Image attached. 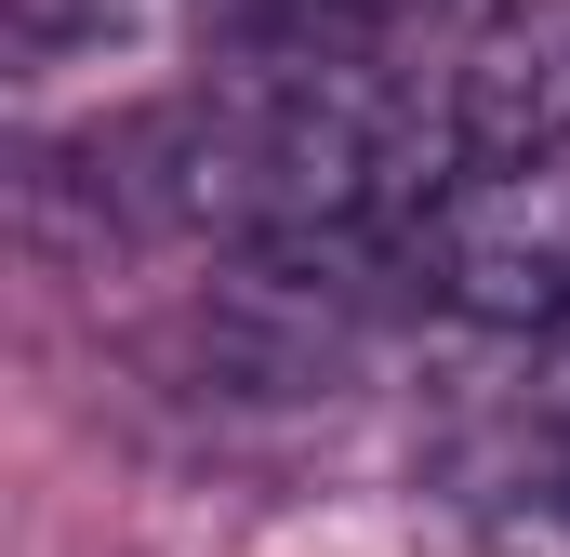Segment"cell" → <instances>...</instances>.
I'll return each instance as SVG.
<instances>
[{"instance_id":"cell-1","label":"cell","mask_w":570,"mask_h":557,"mask_svg":"<svg viewBox=\"0 0 570 557\" xmlns=\"http://www.w3.org/2000/svg\"><path fill=\"white\" fill-rule=\"evenodd\" d=\"M173 345L213 385H239V399H318V385H345V359L372 345V240L239 253V266L186 305Z\"/></svg>"},{"instance_id":"cell-2","label":"cell","mask_w":570,"mask_h":557,"mask_svg":"<svg viewBox=\"0 0 570 557\" xmlns=\"http://www.w3.org/2000/svg\"><path fill=\"white\" fill-rule=\"evenodd\" d=\"M425 292L464 305V319H491V332H558V319H570V159L491 173V186L438 199Z\"/></svg>"},{"instance_id":"cell-3","label":"cell","mask_w":570,"mask_h":557,"mask_svg":"<svg viewBox=\"0 0 570 557\" xmlns=\"http://www.w3.org/2000/svg\"><path fill=\"white\" fill-rule=\"evenodd\" d=\"M451 159L478 186L570 159V0H491L478 13V40L451 53Z\"/></svg>"},{"instance_id":"cell-4","label":"cell","mask_w":570,"mask_h":557,"mask_svg":"<svg viewBox=\"0 0 570 557\" xmlns=\"http://www.w3.org/2000/svg\"><path fill=\"white\" fill-rule=\"evenodd\" d=\"M199 13H213L226 67H332V53H372L425 0H199Z\"/></svg>"},{"instance_id":"cell-5","label":"cell","mask_w":570,"mask_h":557,"mask_svg":"<svg viewBox=\"0 0 570 557\" xmlns=\"http://www.w3.org/2000/svg\"><path fill=\"white\" fill-rule=\"evenodd\" d=\"M0 13H13V40H27V53H67V40H120L146 0H0Z\"/></svg>"},{"instance_id":"cell-6","label":"cell","mask_w":570,"mask_h":557,"mask_svg":"<svg viewBox=\"0 0 570 557\" xmlns=\"http://www.w3.org/2000/svg\"><path fill=\"white\" fill-rule=\"evenodd\" d=\"M518 545H531V557H570V491L544 505V518H531V531H518Z\"/></svg>"}]
</instances>
